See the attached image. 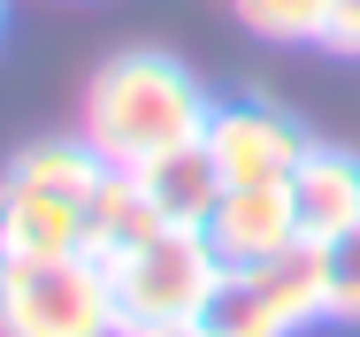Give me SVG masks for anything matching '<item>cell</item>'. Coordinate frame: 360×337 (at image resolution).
<instances>
[{"label": "cell", "mask_w": 360, "mask_h": 337, "mask_svg": "<svg viewBox=\"0 0 360 337\" xmlns=\"http://www.w3.org/2000/svg\"><path fill=\"white\" fill-rule=\"evenodd\" d=\"M200 146L215 153L222 192H245V184H291V169H299V153H307L314 138L299 131L291 115L261 108V100H230V108L207 115V138H200Z\"/></svg>", "instance_id": "5b68a950"}, {"label": "cell", "mask_w": 360, "mask_h": 337, "mask_svg": "<svg viewBox=\"0 0 360 337\" xmlns=\"http://www.w3.org/2000/svg\"><path fill=\"white\" fill-rule=\"evenodd\" d=\"M84 253V200L0 177V261H62Z\"/></svg>", "instance_id": "52a82bcc"}, {"label": "cell", "mask_w": 360, "mask_h": 337, "mask_svg": "<svg viewBox=\"0 0 360 337\" xmlns=\"http://www.w3.org/2000/svg\"><path fill=\"white\" fill-rule=\"evenodd\" d=\"M0 8H8V0H0Z\"/></svg>", "instance_id": "2e32d148"}, {"label": "cell", "mask_w": 360, "mask_h": 337, "mask_svg": "<svg viewBox=\"0 0 360 337\" xmlns=\"http://www.w3.org/2000/svg\"><path fill=\"white\" fill-rule=\"evenodd\" d=\"M207 84L169 54H115V62L92 69V92H84V146L108 161V169H146L176 146H200L207 138Z\"/></svg>", "instance_id": "6da1fadb"}, {"label": "cell", "mask_w": 360, "mask_h": 337, "mask_svg": "<svg viewBox=\"0 0 360 337\" xmlns=\"http://www.w3.org/2000/svg\"><path fill=\"white\" fill-rule=\"evenodd\" d=\"M131 177L146 184L153 215L176 222V230H207V215H215V200H222V177H215V153H207V146H176V153L146 161Z\"/></svg>", "instance_id": "9c48e42d"}, {"label": "cell", "mask_w": 360, "mask_h": 337, "mask_svg": "<svg viewBox=\"0 0 360 337\" xmlns=\"http://www.w3.org/2000/svg\"><path fill=\"white\" fill-rule=\"evenodd\" d=\"M115 322L123 337H146V330H192V322H207L222 299V253L207 246V230H176V222H161L153 238H146L139 253H123L115 269Z\"/></svg>", "instance_id": "7a4b0ae2"}, {"label": "cell", "mask_w": 360, "mask_h": 337, "mask_svg": "<svg viewBox=\"0 0 360 337\" xmlns=\"http://www.w3.org/2000/svg\"><path fill=\"white\" fill-rule=\"evenodd\" d=\"M322 276H330V322H360V222L322 246Z\"/></svg>", "instance_id": "4fadbf2b"}, {"label": "cell", "mask_w": 360, "mask_h": 337, "mask_svg": "<svg viewBox=\"0 0 360 337\" xmlns=\"http://www.w3.org/2000/svg\"><path fill=\"white\" fill-rule=\"evenodd\" d=\"M291 215L307 246H330L338 230L360 222V153L345 146H307L291 169Z\"/></svg>", "instance_id": "ba28073f"}, {"label": "cell", "mask_w": 360, "mask_h": 337, "mask_svg": "<svg viewBox=\"0 0 360 337\" xmlns=\"http://www.w3.org/2000/svg\"><path fill=\"white\" fill-rule=\"evenodd\" d=\"M146 337H222L215 322H192V330H146Z\"/></svg>", "instance_id": "9a60e30c"}, {"label": "cell", "mask_w": 360, "mask_h": 337, "mask_svg": "<svg viewBox=\"0 0 360 337\" xmlns=\"http://www.w3.org/2000/svg\"><path fill=\"white\" fill-rule=\"evenodd\" d=\"M8 177L15 184H39V192H62V200H84L108 184V161L84 146V138H39V146H23L15 161H8Z\"/></svg>", "instance_id": "8fae6325"}, {"label": "cell", "mask_w": 360, "mask_h": 337, "mask_svg": "<svg viewBox=\"0 0 360 337\" xmlns=\"http://www.w3.org/2000/svg\"><path fill=\"white\" fill-rule=\"evenodd\" d=\"M0 337H123L100 261H0Z\"/></svg>", "instance_id": "3957f363"}, {"label": "cell", "mask_w": 360, "mask_h": 337, "mask_svg": "<svg viewBox=\"0 0 360 337\" xmlns=\"http://www.w3.org/2000/svg\"><path fill=\"white\" fill-rule=\"evenodd\" d=\"M238 15H245V31H261V39H284V46H322V31H330V8L338 0H230Z\"/></svg>", "instance_id": "7c38bea8"}, {"label": "cell", "mask_w": 360, "mask_h": 337, "mask_svg": "<svg viewBox=\"0 0 360 337\" xmlns=\"http://www.w3.org/2000/svg\"><path fill=\"white\" fill-rule=\"evenodd\" d=\"M222 337H299L330 322V276H322V246H291L269 269H238L222 284L215 314Z\"/></svg>", "instance_id": "277c9868"}, {"label": "cell", "mask_w": 360, "mask_h": 337, "mask_svg": "<svg viewBox=\"0 0 360 337\" xmlns=\"http://www.w3.org/2000/svg\"><path fill=\"white\" fill-rule=\"evenodd\" d=\"M207 246L222 253V269H269L276 253L307 246L299 238V215H291V184H245V192H222L207 215Z\"/></svg>", "instance_id": "8992f818"}, {"label": "cell", "mask_w": 360, "mask_h": 337, "mask_svg": "<svg viewBox=\"0 0 360 337\" xmlns=\"http://www.w3.org/2000/svg\"><path fill=\"white\" fill-rule=\"evenodd\" d=\"M153 230H161V215H153V200H146V184L131 177V169H108V184H100L92 207H84V261L115 269L123 253H139Z\"/></svg>", "instance_id": "30bf717a"}, {"label": "cell", "mask_w": 360, "mask_h": 337, "mask_svg": "<svg viewBox=\"0 0 360 337\" xmlns=\"http://www.w3.org/2000/svg\"><path fill=\"white\" fill-rule=\"evenodd\" d=\"M322 46H330V54H360V0H338V8H330Z\"/></svg>", "instance_id": "5bb4252c"}]
</instances>
